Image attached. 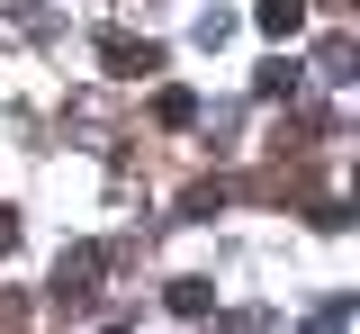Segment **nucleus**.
I'll use <instances>...</instances> for the list:
<instances>
[{"label": "nucleus", "instance_id": "1", "mask_svg": "<svg viewBox=\"0 0 360 334\" xmlns=\"http://www.w3.org/2000/svg\"><path fill=\"white\" fill-rule=\"evenodd\" d=\"M99 63H108L117 82H153V73H162V46H153V37H127V27H99Z\"/></svg>", "mask_w": 360, "mask_h": 334}, {"label": "nucleus", "instance_id": "2", "mask_svg": "<svg viewBox=\"0 0 360 334\" xmlns=\"http://www.w3.org/2000/svg\"><path fill=\"white\" fill-rule=\"evenodd\" d=\"M99 271H108V253H99V244L63 253V262H54V307H72V316H82V307H90V289H99Z\"/></svg>", "mask_w": 360, "mask_h": 334}, {"label": "nucleus", "instance_id": "3", "mask_svg": "<svg viewBox=\"0 0 360 334\" xmlns=\"http://www.w3.org/2000/svg\"><path fill=\"white\" fill-rule=\"evenodd\" d=\"M162 307H172V316H217V280H198V271H180V280L162 289Z\"/></svg>", "mask_w": 360, "mask_h": 334}, {"label": "nucleus", "instance_id": "4", "mask_svg": "<svg viewBox=\"0 0 360 334\" xmlns=\"http://www.w3.org/2000/svg\"><path fill=\"white\" fill-rule=\"evenodd\" d=\"M252 27H262V37H297V27H307V0H262Z\"/></svg>", "mask_w": 360, "mask_h": 334}, {"label": "nucleus", "instance_id": "5", "mask_svg": "<svg viewBox=\"0 0 360 334\" xmlns=\"http://www.w3.org/2000/svg\"><path fill=\"white\" fill-rule=\"evenodd\" d=\"M297 82H307V63H288V54H270L252 91H262V99H297Z\"/></svg>", "mask_w": 360, "mask_h": 334}, {"label": "nucleus", "instance_id": "6", "mask_svg": "<svg viewBox=\"0 0 360 334\" xmlns=\"http://www.w3.org/2000/svg\"><path fill=\"white\" fill-rule=\"evenodd\" d=\"M315 73H324V82H352V37H324V46H315Z\"/></svg>", "mask_w": 360, "mask_h": 334}, {"label": "nucleus", "instance_id": "7", "mask_svg": "<svg viewBox=\"0 0 360 334\" xmlns=\"http://www.w3.org/2000/svg\"><path fill=\"white\" fill-rule=\"evenodd\" d=\"M153 118H162V127H189V118H198V99H189V91H162V99H153Z\"/></svg>", "mask_w": 360, "mask_h": 334}, {"label": "nucleus", "instance_id": "8", "mask_svg": "<svg viewBox=\"0 0 360 334\" xmlns=\"http://www.w3.org/2000/svg\"><path fill=\"white\" fill-rule=\"evenodd\" d=\"M9 244H18V208H0V253H9Z\"/></svg>", "mask_w": 360, "mask_h": 334}]
</instances>
